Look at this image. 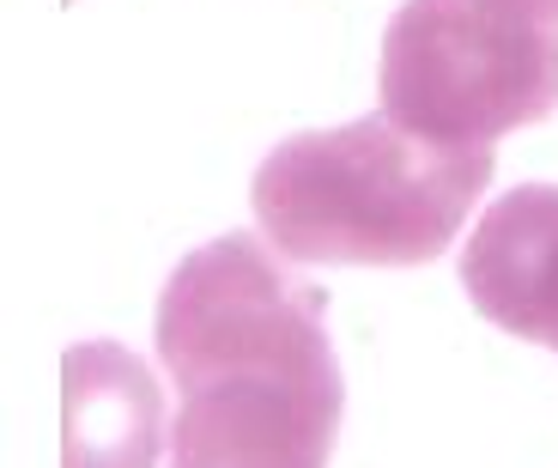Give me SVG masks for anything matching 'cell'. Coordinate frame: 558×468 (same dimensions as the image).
Here are the masks:
<instances>
[{
  "label": "cell",
  "mask_w": 558,
  "mask_h": 468,
  "mask_svg": "<svg viewBox=\"0 0 558 468\" xmlns=\"http://www.w3.org/2000/svg\"><path fill=\"white\" fill-rule=\"evenodd\" d=\"M165 389L158 371L116 340L61 353V468H158Z\"/></svg>",
  "instance_id": "cell-5"
},
{
  "label": "cell",
  "mask_w": 558,
  "mask_h": 468,
  "mask_svg": "<svg viewBox=\"0 0 558 468\" xmlns=\"http://www.w3.org/2000/svg\"><path fill=\"white\" fill-rule=\"evenodd\" d=\"M153 340L177 377L170 468H328L347 408L316 298L292 292L255 231L177 262Z\"/></svg>",
  "instance_id": "cell-1"
},
{
  "label": "cell",
  "mask_w": 558,
  "mask_h": 468,
  "mask_svg": "<svg viewBox=\"0 0 558 468\" xmlns=\"http://www.w3.org/2000/svg\"><path fill=\"white\" fill-rule=\"evenodd\" d=\"M486 7H504V13L534 19V25H553L558 31V0H486Z\"/></svg>",
  "instance_id": "cell-6"
},
{
  "label": "cell",
  "mask_w": 558,
  "mask_h": 468,
  "mask_svg": "<svg viewBox=\"0 0 558 468\" xmlns=\"http://www.w3.org/2000/svg\"><path fill=\"white\" fill-rule=\"evenodd\" d=\"M498 153H437L389 116L279 141L250 183L255 226L304 268H418L456 243Z\"/></svg>",
  "instance_id": "cell-2"
},
{
  "label": "cell",
  "mask_w": 558,
  "mask_h": 468,
  "mask_svg": "<svg viewBox=\"0 0 558 468\" xmlns=\"http://www.w3.org/2000/svg\"><path fill=\"white\" fill-rule=\"evenodd\" d=\"M461 286L504 335L558 353V183H517L468 238Z\"/></svg>",
  "instance_id": "cell-4"
},
{
  "label": "cell",
  "mask_w": 558,
  "mask_h": 468,
  "mask_svg": "<svg viewBox=\"0 0 558 468\" xmlns=\"http://www.w3.org/2000/svg\"><path fill=\"white\" fill-rule=\"evenodd\" d=\"M377 85L401 134L437 153H492L558 110V31L486 0H401Z\"/></svg>",
  "instance_id": "cell-3"
}]
</instances>
